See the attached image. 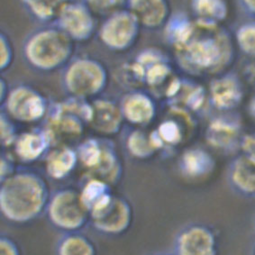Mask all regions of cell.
Masks as SVG:
<instances>
[{
	"instance_id": "6da1fadb",
	"label": "cell",
	"mask_w": 255,
	"mask_h": 255,
	"mask_svg": "<svg viewBox=\"0 0 255 255\" xmlns=\"http://www.w3.org/2000/svg\"><path fill=\"white\" fill-rule=\"evenodd\" d=\"M51 192L46 180L29 170H16L1 181L0 210L8 222L24 225L46 211Z\"/></svg>"
},
{
	"instance_id": "7a4b0ae2",
	"label": "cell",
	"mask_w": 255,
	"mask_h": 255,
	"mask_svg": "<svg viewBox=\"0 0 255 255\" xmlns=\"http://www.w3.org/2000/svg\"><path fill=\"white\" fill-rule=\"evenodd\" d=\"M75 52V43L56 24H43L33 30L23 43V55L29 66L52 72L66 66Z\"/></svg>"
},
{
	"instance_id": "3957f363",
	"label": "cell",
	"mask_w": 255,
	"mask_h": 255,
	"mask_svg": "<svg viewBox=\"0 0 255 255\" xmlns=\"http://www.w3.org/2000/svg\"><path fill=\"white\" fill-rule=\"evenodd\" d=\"M62 85L71 97L88 100L108 87L109 73L103 62L90 56L73 57L63 68Z\"/></svg>"
},
{
	"instance_id": "277c9868",
	"label": "cell",
	"mask_w": 255,
	"mask_h": 255,
	"mask_svg": "<svg viewBox=\"0 0 255 255\" xmlns=\"http://www.w3.org/2000/svg\"><path fill=\"white\" fill-rule=\"evenodd\" d=\"M91 116V104L83 99L71 97L53 106L44 129L51 137L52 144L59 145L60 142H68L81 136L85 124H90Z\"/></svg>"
},
{
	"instance_id": "5b68a950",
	"label": "cell",
	"mask_w": 255,
	"mask_h": 255,
	"mask_svg": "<svg viewBox=\"0 0 255 255\" xmlns=\"http://www.w3.org/2000/svg\"><path fill=\"white\" fill-rule=\"evenodd\" d=\"M221 38L219 25L199 24L195 21L192 35L183 45L177 48L180 60L190 68L207 69L217 65L222 59Z\"/></svg>"
},
{
	"instance_id": "8992f818",
	"label": "cell",
	"mask_w": 255,
	"mask_h": 255,
	"mask_svg": "<svg viewBox=\"0 0 255 255\" xmlns=\"http://www.w3.org/2000/svg\"><path fill=\"white\" fill-rule=\"evenodd\" d=\"M46 213L52 226L64 233L80 231L90 220L80 190L73 188H62L52 193Z\"/></svg>"
},
{
	"instance_id": "52a82bcc",
	"label": "cell",
	"mask_w": 255,
	"mask_h": 255,
	"mask_svg": "<svg viewBox=\"0 0 255 255\" xmlns=\"http://www.w3.org/2000/svg\"><path fill=\"white\" fill-rule=\"evenodd\" d=\"M141 25L128 9L121 10L106 17L100 24L98 36L110 51L127 52L136 43Z\"/></svg>"
},
{
	"instance_id": "ba28073f",
	"label": "cell",
	"mask_w": 255,
	"mask_h": 255,
	"mask_svg": "<svg viewBox=\"0 0 255 255\" xmlns=\"http://www.w3.org/2000/svg\"><path fill=\"white\" fill-rule=\"evenodd\" d=\"M74 43H85L98 33V17L82 0H70L55 22Z\"/></svg>"
},
{
	"instance_id": "9c48e42d",
	"label": "cell",
	"mask_w": 255,
	"mask_h": 255,
	"mask_svg": "<svg viewBox=\"0 0 255 255\" xmlns=\"http://www.w3.org/2000/svg\"><path fill=\"white\" fill-rule=\"evenodd\" d=\"M5 113L19 122L33 123L43 119L47 112V101L32 86L20 84L10 90L5 103Z\"/></svg>"
},
{
	"instance_id": "30bf717a",
	"label": "cell",
	"mask_w": 255,
	"mask_h": 255,
	"mask_svg": "<svg viewBox=\"0 0 255 255\" xmlns=\"http://www.w3.org/2000/svg\"><path fill=\"white\" fill-rule=\"evenodd\" d=\"M96 231L106 236L118 237L128 232L132 221V208L128 199L114 195L109 205L90 217Z\"/></svg>"
},
{
	"instance_id": "8fae6325",
	"label": "cell",
	"mask_w": 255,
	"mask_h": 255,
	"mask_svg": "<svg viewBox=\"0 0 255 255\" xmlns=\"http://www.w3.org/2000/svg\"><path fill=\"white\" fill-rule=\"evenodd\" d=\"M127 9L148 30L164 27L172 14L170 0H128Z\"/></svg>"
},
{
	"instance_id": "7c38bea8",
	"label": "cell",
	"mask_w": 255,
	"mask_h": 255,
	"mask_svg": "<svg viewBox=\"0 0 255 255\" xmlns=\"http://www.w3.org/2000/svg\"><path fill=\"white\" fill-rule=\"evenodd\" d=\"M92 116L90 125L98 132L112 135L119 133L123 127V113L120 106L108 99H99L91 103Z\"/></svg>"
},
{
	"instance_id": "4fadbf2b",
	"label": "cell",
	"mask_w": 255,
	"mask_h": 255,
	"mask_svg": "<svg viewBox=\"0 0 255 255\" xmlns=\"http://www.w3.org/2000/svg\"><path fill=\"white\" fill-rule=\"evenodd\" d=\"M52 144L45 129L34 130L19 134L14 142V151L21 161L28 163L43 157Z\"/></svg>"
},
{
	"instance_id": "5bb4252c",
	"label": "cell",
	"mask_w": 255,
	"mask_h": 255,
	"mask_svg": "<svg viewBox=\"0 0 255 255\" xmlns=\"http://www.w3.org/2000/svg\"><path fill=\"white\" fill-rule=\"evenodd\" d=\"M80 194L81 201L90 212V217L106 208L115 195L111 185L93 177H87Z\"/></svg>"
},
{
	"instance_id": "9a60e30c",
	"label": "cell",
	"mask_w": 255,
	"mask_h": 255,
	"mask_svg": "<svg viewBox=\"0 0 255 255\" xmlns=\"http://www.w3.org/2000/svg\"><path fill=\"white\" fill-rule=\"evenodd\" d=\"M120 108L125 120L133 125L148 123L154 115V106L151 99L140 91H131L125 95Z\"/></svg>"
},
{
	"instance_id": "2e32d148",
	"label": "cell",
	"mask_w": 255,
	"mask_h": 255,
	"mask_svg": "<svg viewBox=\"0 0 255 255\" xmlns=\"http://www.w3.org/2000/svg\"><path fill=\"white\" fill-rule=\"evenodd\" d=\"M123 176V165L112 142L104 140V152L99 165L88 171L87 177L104 180L112 187L118 184Z\"/></svg>"
},
{
	"instance_id": "e0dca14e",
	"label": "cell",
	"mask_w": 255,
	"mask_h": 255,
	"mask_svg": "<svg viewBox=\"0 0 255 255\" xmlns=\"http://www.w3.org/2000/svg\"><path fill=\"white\" fill-rule=\"evenodd\" d=\"M192 18L199 24L219 25L228 14L226 0H189Z\"/></svg>"
},
{
	"instance_id": "ac0fdd59",
	"label": "cell",
	"mask_w": 255,
	"mask_h": 255,
	"mask_svg": "<svg viewBox=\"0 0 255 255\" xmlns=\"http://www.w3.org/2000/svg\"><path fill=\"white\" fill-rule=\"evenodd\" d=\"M179 255H211L213 240L210 234L201 227H190L178 239Z\"/></svg>"
},
{
	"instance_id": "d6986e66",
	"label": "cell",
	"mask_w": 255,
	"mask_h": 255,
	"mask_svg": "<svg viewBox=\"0 0 255 255\" xmlns=\"http://www.w3.org/2000/svg\"><path fill=\"white\" fill-rule=\"evenodd\" d=\"M79 157L70 146H60L49 153L46 159V173L52 180L66 179L75 170Z\"/></svg>"
},
{
	"instance_id": "ffe728a7",
	"label": "cell",
	"mask_w": 255,
	"mask_h": 255,
	"mask_svg": "<svg viewBox=\"0 0 255 255\" xmlns=\"http://www.w3.org/2000/svg\"><path fill=\"white\" fill-rule=\"evenodd\" d=\"M70 0H19L31 18L43 24H53Z\"/></svg>"
},
{
	"instance_id": "44dd1931",
	"label": "cell",
	"mask_w": 255,
	"mask_h": 255,
	"mask_svg": "<svg viewBox=\"0 0 255 255\" xmlns=\"http://www.w3.org/2000/svg\"><path fill=\"white\" fill-rule=\"evenodd\" d=\"M55 253L56 255H98L93 240L80 231L65 233L60 237Z\"/></svg>"
},
{
	"instance_id": "7402d4cb",
	"label": "cell",
	"mask_w": 255,
	"mask_h": 255,
	"mask_svg": "<svg viewBox=\"0 0 255 255\" xmlns=\"http://www.w3.org/2000/svg\"><path fill=\"white\" fill-rule=\"evenodd\" d=\"M166 39L174 44L176 48L183 45L193 33L195 21L185 12H176L171 14L165 26Z\"/></svg>"
},
{
	"instance_id": "603a6c76",
	"label": "cell",
	"mask_w": 255,
	"mask_h": 255,
	"mask_svg": "<svg viewBox=\"0 0 255 255\" xmlns=\"http://www.w3.org/2000/svg\"><path fill=\"white\" fill-rule=\"evenodd\" d=\"M79 161L88 169V171L94 170L99 165L104 152V140L90 138L79 144L77 148Z\"/></svg>"
},
{
	"instance_id": "cb8c5ba5",
	"label": "cell",
	"mask_w": 255,
	"mask_h": 255,
	"mask_svg": "<svg viewBox=\"0 0 255 255\" xmlns=\"http://www.w3.org/2000/svg\"><path fill=\"white\" fill-rule=\"evenodd\" d=\"M93 14L99 17H108L111 14L127 9L128 0H82Z\"/></svg>"
},
{
	"instance_id": "d4e9b609",
	"label": "cell",
	"mask_w": 255,
	"mask_h": 255,
	"mask_svg": "<svg viewBox=\"0 0 255 255\" xmlns=\"http://www.w3.org/2000/svg\"><path fill=\"white\" fill-rule=\"evenodd\" d=\"M237 39L242 51L255 56V20L242 24L237 31Z\"/></svg>"
},
{
	"instance_id": "484cf974",
	"label": "cell",
	"mask_w": 255,
	"mask_h": 255,
	"mask_svg": "<svg viewBox=\"0 0 255 255\" xmlns=\"http://www.w3.org/2000/svg\"><path fill=\"white\" fill-rule=\"evenodd\" d=\"M213 96L217 102L229 103L237 99L238 94L237 83L230 78L216 81L212 87Z\"/></svg>"
},
{
	"instance_id": "4316f807",
	"label": "cell",
	"mask_w": 255,
	"mask_h": 255,
	"mask_svg": "<svg viewBox=\"0 0 255 255\" xmlns=\"http://www.w3.org/2000/svg\"><path fill=\"white\" fill-rule=\"evenodd\" d=\"M127 146L132 156L136 158H146L151 154L153 145L147 140L143 132L133 131L128 136Z\"/></svg>"
},
{
	"instance_id": "83f0119b",
	"label": "cell",
	"mask_w": 255,
	"mask_h": 255,
	"mask_svg": "<svg viewBox=\"0 0 255 255\" xmlns=\"http://www.w3.org/2000/svg\"><path fill=\"white\" fill-rule=\"evenodd\" d=\"M207 166V158L201 151H189L183 158V169L189 175H199Z\"/></svg>"
},
{
	"instance_id": "f1b7e54d",
	"label": "cell",
	"mask_w": 255,
	"mask_h": 255,
	"mask_svg": "<svg viewBox=\"0 0 255 255\" xmlns=\"http://www.w3.org/2000/svg\"><path fill=\"white\" fill-rule=\"evenodd\" d=\"M0 132H1V143L3 147L14 145L17 138L16 128L11 118L5 112L0 115Z\"/></svg>"
},
{
	"instance_id": "f546056e",
	"label": "cell",
	"mask_w": 255,
	"mask_h": 255,
	"mask_svg": "<svg viewBox=\"0 0 255 255\" xmlns=\"http://www.w3.org/2000/svg\"><path fill=\"white\" fill-rule=\"evenodd\" d=\"M14 58L13 43L9 36L2 31L0 33V70L2 72L9 69L14 62Z\"/></svg>"
},
{
	"instance_id": "4dcf8cb0",
	"label": "cell",
	"mask_w": 255,
	"mask_h": 255,
	"mask_svg": "<svg viewBox=\"0 0 255 255\" xmlns=\"http://www.w3.org/2000/svg\"><path fill=\"white\" fill-rule=\"evenodd\" d=\"M0 255H23L21 246L13 237L2 235L0 237Z\"/></svg>"
},
{
	"instance_id": "1f68e13d",
	"label": "cell",
	"mask_w": 255,
	"mask_h": 255,
	"mask_svg": "<svg viewBox=\"0 0 255 255\" xmlns=\"http://www.w3.org/2000/svg\"><path fill=\"white\" fill-rule=\"evenodd\" d=\"M16 171L13 159L9 155L2 153L0 160V180H6Z\"/></svg>"
},
{
	"instance_id": "d6a6232c",
	"label": "cell",
	"mask_w": 255,
	"mask_h": 255,
	"mask_svg": "<svg viewBox=\"0 0 255 255\" xmlns=\"http://www.w3.org/2000/svg\"><path fill=\"white\" fill-rule=\"evenodd\" d=\"M159 133L166 142H174L178 141L180 132L177 126L172 122H166L161 126Z\"/></svg>"
},
{
	"instance_id": "836d02e7",
	"label": "cell",
	"mask_w": 255,
	"mask_h": 255,
	"mask_svg": "<svg viewBox=\"0 0 255 255\" xmlns=\"http://www.w3.org/2000/svg\"><path fill=\"white\" fill-rule=\"evenodd\" d=\"M237 180L238 183L242 185V187L249 189H255V175H253V173L248 170H237Z\"/></svg>"
},
{
	"instance_id": "e575fe53",
	"label": "cell",
	"mask_w": 255,
	"mask_h": 255,
	"mask_svg": "<svg viewBox=\"0 0 255 255\" xmlns=\"http://www.w3.org/2000/svg\"><path fill=\"white\" fill-rule=\"evenodd\" d=\"M237 2L242 11L255 20V0H237Z\"/></svg>"
},
{
	"instance_id": "d590c367",
	"label": "cell",
	"mask_w": 255,
	"mask_h": 255,
	"mask_svg": "<svg viewBox=\"0 0 255 255\" xmlns=\"http://www.w3.org/2000/svg\"><path fill=\"white\" fill-rule=\"evenodd\" d=\"M9 91L7 82L4 78H1V80H0V102L2 104L5 103V100L9 94Z\"/></svg>"
}]
</instances>
